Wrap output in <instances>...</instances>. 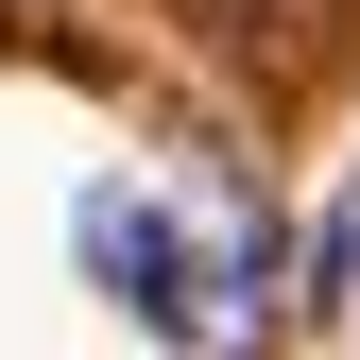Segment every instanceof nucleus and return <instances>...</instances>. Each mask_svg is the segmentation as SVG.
<instances>
[{"label": "nucleus", "mask_w": 360, "mask_h": 360, "mask_svg": "<svg viewBox=\"0 0 360 360\" xmlns=\"http://www.w3.org/2000/svg\"><path fill=\"white\" fill-rule=\"evenodd\" d=\"M86 257H103V292L138 309V326H172L189 360H240L257 343V275H275V257H206L155 189H86Z\"/></svg>", "instance_id": "f257e3e1"}]
</instances>
